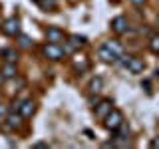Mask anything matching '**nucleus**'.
<instances>
[{
    "label": "nucleus",
    "mask_w": 159,
    "mask_h": 149,
    "mask_svg": "<svg viewBox=\"0 0 159 149\" xmlns=\"http://www.w3.org/2000/svg\"><path fill=\"white\" fill-rule=\"evenodd\" d=\"M4 79H6V78H4L2 74H0V86H2V84H4Z\"/></svg>",
    "instance_id": "obj_24"
},
{
    "label": "nucleus",
    "mask_w": 159,
    "mask_h": 149,
    "mask_svg": "<svg viewBox=\"0 0 159 149\" xmlns=\"http://www.w3.org/2000/svg\"><path fill=\"white\" fill-rule=\"evenodd\" d=\"M98 56L102 58V62H106V64H116L117 60H119L117 54H116V52H111V50H109L106 44H103V46L98 50Z\"/></svg>",
    "instance_id": "obj_5"
},
{
    "label": "nucleus",
    "mask_w": 159,
    "mask_h": 149,
    "mask_svg": "<svg viewBox=\"0 0 159 149\" xmlns=\"http://www.w3.org/2000/svg\"><path fill=\"white\" fill-rule=\"evenodd\" d=\"M129 2H131L133 6H137V8H143V4H145L147 0H129Z\"/></svg>",
    "instance_id": "obj_20"
},
{
    "label": "nucleus",
    "mask_w": 159,
    "mask_h": 149,
    "mask_svg": "<svg viewBox=\"0 0 159 149\" xmlns=\"http://www.w3.org/2000/svg\"><path fill=\"white\" fill-rule=\"evenodd\" d=\"M38 2H40V6L44 10H54L56 4H58V0H38Z\"/></svg>",
    "instance_id": "obj_17"
},
{
    "label": "nucleus",
    "mask_w": 159,
    "mask_h": 149,
    "mask_svg": "<svg viewBox=\"0 0 159 149\" xmlns=\"http://www.w3.org/2000/svg\"><path fill=\"white\" fill-rule=\"evenodd\" d=\"M16 38H18V44H20V48H24V50H30V48L34 46V40L30 38V36H26V34H22V32H20Z\"/></svg>",
    "instance_id": "obj_13"
},
{
    "label": "nucleus",
    "mask_w": 159,
    "mask_h": 149,
    "mask_svg": "<svg viewBox=\"0 0 159 149\" xmlns=\"http://www.w3.org/2000/svg\"><path fill=\"white\" fill-rule=\"evenodd\" d=\"M89 103H92V106H93V107H96V106H98V103H99V97H89Z\"/></svg>",
    "instance_id": "obj_22"
},
{
    "label": "nucleus",
    "mask_w": 159,
    "mask_h": 149,
    "mask_svg": "<svg viewBox=\"0 0 159 149\" xmlns=\"http://www.w3.org/2000/svg\"><path fill=\"white\" fill-rule=\"evenodd\" d=\"M111 109H113V103L111 102H107V99H106V102H99L98 106H96V115L99 119H106V115L111 111Z\"/></svg>",
    "instance_id": "obj_10"
},
{
    "label": "nucleus",
    "mask_w": 159,
    "mask_h": 149,
    "mask_svg": "<svg viewBox=\"0 0 159 149\" xmlns=\"http://www.w3.org/2000/svg\"><path fill=\"white\" fill-rule=\"evenodd\" d=\"M2 32L6 34V36H14L16 38L18 34H20V20L14 16V18H8L6 22L2 24Z\"/></svg>",
    "instance_id": "obj_3"
},
{
    "label": "nucleus",
    "mask_w": 159,
    "mask_h": 149,
    "mask_svg": "<svg viewBox=\"0 0 159 149\" xmlns=\"http://www.w3.org/2000/svg\"><path fill=\"white\" fill-rule=\"evenodd\" d=\"M20 115H22L24 119H28V117H32L34 115V111H36V103L32 102V99H24L22 103H20Z\"/></svg>",
    "instance_id": "obj_6"
},
{
    "label": "nucleus",
    "mask_w": 159,
    "mask_h": 149,
    "mask_svg": "<svg viewBox=\"0 0 159 149\" xmlns=\"http://www.w3.org/2000/svg\"><path fill=\"white\" fill-rule=\"evenodd\" d=\"M2 76L6 78V79H12V78H16L18 76V70H16V64H12V62H6L2 66Z\"/></svg>",
    "instance_id": "obj_11"
},
{
    "label": "nucleus",
    "mask_w": 159,
    "mask_h": 149,
    "mask_svg": "<svg viewBox=\"0 0 159 149\" xmlns=\"http://www.w3.org/2000/svg\"><path fill=\"white\" fill-rule=\"evenodd\" d=\"M111 28H113L116 34H125L127 32V20H125V16H116L113 22H111Z\"/></svg>",
    "instance_id": "obj_9"
},
{
    "label": "nucleus",
    "mask_w": 159,
    "mask_h": 149,
    "mask_svg": "<svg viewBox=\"0 0 159 149\" xmlns=\"http://www.w3.org/2000/svg\"><path fill=\"white\" fill-rule=\"evenodd\" d=\"M0 56L6 60V62H12V64L18 62V52L12 50V48H2V50H0Z\"/></svg>",
    "instance_id": "obj_12"
},
{
    "label": "nucleus",
    "mask_w": 159,
    "mask_h": 149,
    "mask_svg": "<svg viewBox=\"0 0 159 149\" xmlns=\"http://www.w3.org/2000/svg\"><path fill=\"white\" fill-rule=\"evenodd\" d=\"M34 147H38V149H46V147H48V143H44V141H38V143H34Z\"/></svg>",
    "instance_id": "obj_21"
},
{
    "label": "nucleus",
    "mask_w": 159,
    "mask_h": 149,
    "mask_svg": "<svg viewBox=\"0 0 159 149\" xmlns=\"http://www.w3.org/2000/svg\"><path fill=\"white\" fill-rule=\"evenodd\" d=\"M46 40H48V42H52V44H60V42H64V32L60 28L52 26V28L46 30Z\"/></svg>",
    "instance_id": "obj_8"
},
{
    "label": "nucleus",
    "mask_w": 159,
    "mask_h": 149,
    "mask_svg": "<svg viewBox=\"0 0 159 149\" xmlns=\"http://www.w3.org/2000/svg\"><path fill=\"white\" fill-rule=\"evenodd\" d=\"M6 117H8V109H6V106L0 103V121H4Z\"/></svg>",
    "instance_id": "obj_19"
},
{
    "label": "nucleus",
    "mask_w": 159,
    "mask_h": 149,
    "mask_svg": "<svg viewBox=\"0 0 159 149\" xmlns=\"http://www.w3.org/2000/svg\"><path fill=\"white\" fill-rule=\"evenodd\" d=\"M44 54H46V58H50V60H54V62H58V60H62L64 56H66V50L64 48H60L58 44H46L44 46Z\"/></svg>",
    "instance_id": "obj_2"
},
{
    "label": "nucleus",
    "mask_w": 159,
    "mask_h": 149,
    "mask_svg": "<svg viewBox=\"0 0 159 149\" xmlns=\"http://www.w3.org/2000/svg\"><path fill=\"white\" fill-rule=\"evenodd\" d=\"M36 2H38V0H36Z\"/></svg>",
    "instance_id": "obj_26"
},
{
    "label": "nucleus",
    "mask_w": 159,
    "mask_h": 149,
    "mask_svg": "<svg viewBox=\"0 0 159 149\" xmlns=\"http://www.w3.org/2000/svg\"><path fill=\"white\" fill-rule=\"evenodd\" d=\"M151 147H155V149L159 147V137H157V139H153V141H151Z\"/></svg>",
    "instance_id": "obj_23"
},
{
    "label": "nucleus",
    "mask_w": 159,
    "mask_h": 149,
    "mask_svg": "<svg viewBox=\"0 0 159 149\" xmlns=\"http://www.w3.org/2000/svg\"><path fill=\"white\" fill-rule=\"evenodd\" d=\"M22 115H20V113H10L8 115V127H18L20 123H22Z\"/></svg>",
    "instance_id": "obj_15"
},
{
    "label": "nucleus",
    "mask_w": 159,
    "mask_h": 149,
    "mask_svg": "<svg viewBox=\"0 0 159 149\" xmlns=\"http://www.w3.org/2000/svg\"><path fill=\"white\" fill-rule=\"evenodd\" d=\"M125 68L129 70V74H143V70H145V64H143V60L139 58H129V62L125 64Z\"/></svg>",
    "instance_id": "obj_7"
},
{
    "label": "nucleus",
    "mask_w": 159,
    "mask_h": 149,
    "mask_svg": "<svg viewBox=\"0 0 159 149\" xmlns=\"http://www.w3.org/2000/svg\"><path fill=\"white\" fill-rule=\"evenodd\" d=\"M88 44V38L86 36H78V34H74V36H70V42H66V52H74V50L82 48Z\"/></svg>",
    "instance_id": "obj_4"
},
{
    "label": "nucleus",
    "mask_w": 159,
    "mask_h": 149,
    "mask_svg": "<svg viewBox=\"0 0 159 149\" xmlns=\"http://www.w3.org/2000/svg\"><path fill=\"white\" fill-rule=\"evenodd\" d=\"M149 50H151L153 54H159V36L151 38V42H149Z\"/></svg>",
    "instance_id": "obj_18"
},
{
    "label": "nucleus",
    "mask_w": 159,
    "mask_h": 149,
    "mask_svg": "<svg viewBox=\"0 0 159 149\" xmlns=\"http://www.w3.org/2000/svg\"><path fill=\"white\" fill-rule=\"evenodd\" d=\"M123 123V113L119 109H111V111L106 115V127L109 131H116V129Z\"/></svg>",
    "instance_id": "obj_1"
},
{
    "label": "nucleus",
    "mask_w": 159,
    "mask_h": 149,
    "mask_svg": "<svg viewBox=\"0 0 159 149\" xmlns=\"http://www.w3.org/2000/svg\"><path fill=\"white\" fill-rule=\"evenodd\" d=\"M157 24H159V18H157Z\"/></svg>",
    "instance_id": "obj_25"
},
{
    "label": "nucleus",
    "mask_w": 159,
    "mask_h": 149,
    "mask_svg": "<svg viewBox=\"0 0 159 149\" xmlns=\"http://www.w3.org/2000/svg\"><path fill=\"white\" fill-rule=\"evenodd\" d=\"M106 46L111 50V52H116L119 58L123 56V48H121V44H117V42H113V40H111V42H107V44H106Z\"/></svg>",
    "instance_id": "obj_16"
},
{
    "label": "nucleus",
    "mask_w": 159,
    "mask_h": 149,
    "mask_svg": "<svg viewBox=\"0 0 159 149\" xmlns=\"http://www.w3.org/2000/svg\"><path fill=\"white\" fill-rule=\"evenodd\" d=\"M103 89V79L102 78H93L92 84H89V92L92 93H99Z\"/></svg>",
    "instance_id": "obj_14"
}]
</instances>
